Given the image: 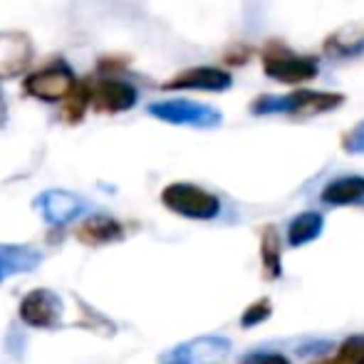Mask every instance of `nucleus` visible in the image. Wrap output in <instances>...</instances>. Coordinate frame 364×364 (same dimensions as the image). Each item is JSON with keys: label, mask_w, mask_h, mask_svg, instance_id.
<instances>
[{"label": "nucleus", "mask_w": 364, "mask_h": 364, "mask_svg": "<svg viewBox=\"0 0 364 364\" xmlns=\"http://www.w3.org/2000/svg\"><path fill=\"white\" fill-rule=\"evenodd\" d=\"M230 82V77L220 70L213 68H193L186 70V73L176 75L173 80H168L166 90H223Z\"/></svg>", "instance_id": "11"}, {"label": "nucleus", "mask_w": 364, "mask_h": 364, "mask_svg": "<svg viewBox=\"0 0 364 364\" xmlns=\"http://www.w3.org/2000/svg\"><path fill=\"white\" fill-rule=\"evenodd\" d=\"M40 263H43V253L33 245H0V283L13 275L33 273Z\"/></svg>", "instance_id": "9"}, {"label": "nucleus", "mask_w": 364, "mask_h": 364, "mask_svg": "<svg viewBox=\"0 0 364 364\" xmlns=\"http://www.w3.org/2000/svg\"><path fill=\"white\" fill-rule=\"evenodd\" d=\"M270 315H273V302H270L268 297H260V300H255L253 305H248L243 310V315H240V327H243V330L255 327L268 320Z\"/></svg>", "instance_id": "19"}, {"label": "nucleus", "mask_w": 364, "mask_h": 364, "mask_svg": "<svg viewBox=\"0 0 364 364\" xmlns=\"http://www.w3.org/2000/svg\"><path fill=\"white\" fill-rule=\"evenodd\" d=\"M295 107L292 109L297 114H315V112H325L330 107H337L342 102V95H325V92H300L295 95Z\"/></svg>", "instance_id": "17"}, {"label": "nucleus", "mask_w": 364, "mask_h": 364, "mask_svg": "<svg viewBox=\"0 0 364 364\" xmlns=\"http://www.w3.org/2000/svg\"><path fill=\"white\" fill-rule=\"evenodd\" d=\"M87 107H90V85H80V82H77L75 90L63 100L65 119H68L70 124H77V122H82Z\"/></svg>", "instance_id": "18"}, {"label": "nucleus", "mask_w": 364, "mask_h": 364, "mask_svg": "<svg viewBox=\"0 0 364 364\" xmlns=\"http://www.w3.org/2000/svg\"><path fill=\"white\" fill-rule=\"evenodd\" d=\"M154 117L164 122H171V124H203L208 122V112L201 107L191 105V102H156V105L149 107Z\"/></svg>", "instance_id": "12"}, {"label": "nucleus", "mask_w": 364, "mask_h": 364, "mask_svg": "<svg viewBox=\"0 0 364 364\" xmlns=\"http://www.w3.org/2000/svg\"><path fill=\"white\" fill-rule=\"evenodd\" d=\"M263 70L283 85H300L317 75V63L312 58L290 53L280 43H268L263 50Z\"/></svg>", "instance_id": "2"}, {"label": "nucleus", "mask_w": 364, "mask_h": 364, "mask_svg": "<svg viewBox=\"0 0 364 364\" xmlns=\"http://www.w3.org/2000/svg\"><path fill=\"white\" fill-rule=\"evenodd\" d=\"M310 364H364V335H352L337 347L335 355L320 357Z\"/></svg>", "instance_id": "16"}, {"label": "nucleus", "mask_w": 364, "mask_h": 364, "mask_svg": "<svg viewBox=\"0 0 364 364\" xmlns=\"http://www.w3.org/2000/svg\"><path fill=\"white\" fill-rule=\"evenodd\" d=\"M240 364H290V357L280 352H253V355H245Z\"/></svg>", "instance_id": "20"}, {"label": "nucleus", "mask_w": 364, "mask_h": 364, "mask_svg": "<svg viewBox=\"0 0 364 364\" xmlns=\"http://www.w3.org/2000/svg\"><path fill=\"white\" fill-rule=\"evenodd\" d=\"M322 228H325V218H322L317 211L300 213V216L292 218L288 225V245L290 248H300V245L320 238Z\"/></svg>", "instance_id": "15"}, {"label": "nucleus", "mask_w": 364, "mask_h": 364, "mask_svg": "<svg viewBox=\"0 0 364 364\" xmlns=\"http://www.w3.org/2000/svg\"><path fill=\"white\" fill-rule=\"evenodd\" d=\"M35 208L50 225H68L87 211V201L73 191L50 188L35 198Z\"/></svg>", "instance_id": "6"}, {"label": "nucleus", "mask_w": 364, "mask_h": 364, "mask_svg": "<svg viewBox=\"0 0 364 364\" xmlns=\"http://www.w3.org/2000/svg\"><path fill=\"white\" fill-rule=\"evenodd\" d=\"M75 87H77V77L68 63L48 65V68L25 77V82H23L25 95L40 102H50V105L63 102Z\"/></svg>", "instance_id": "3"}, {"label": "nucleus", "mask_w": 364, "mask_h": 364, "mask_svg": "<svg viewBox=\"0 0 364 364\" xmlns=\"http://www.w3.org/2000/svg\"><path fill=\"white\" fill-rule=\"evenodd\" d=\"M230 347V342L225 337H198V340L183 342V345L168 350L161 357V364H198L208 357L223 355Z\"/></svg>", "instance_id": "8"}, {"label": "nucleus", "mask_w": 364, "mask_h": 364, "mask_svg": "<svg viewBox=\"0 0 364 364\" xmlns=\"http://www.w3.org/2000/svg\"><path fill=\"white\" fill-rule=\"evenodd\" d=\"M124 238V225L112 216H90L82 220V225L77 228V240H82L85 245H107L114 240Z\"/></svg>", "instance_id": "10"}, {"label": "nucleus", "mask_w": 364, "mask_h": 364, "mask_svg": "<svg viewBox=\"0 0 364 364\" xmlns=\"http://www.w3.org/2000/svg\"><path fill=\"white\" fill-rule=\"evenodd\" d=\"M161 203L171 213L191 220H211L220 213V201L216 193L186 181L168 183L161 191Z\"/></svg>", "instance_id": "1"}, {"label": "nucleus", "mask_w": 364, "mask_h": 364, "mask_svg": "<svg viewBox=\"0 0 364 364\" xmlns=\"http://www.w3.org/2000/svg\"><path fill=\"white\" fill-rule=\"evenodd\" d=\"M364 198V178L362 176H342L330 181L322 188V201L330 206H347Z\"/></svg>", "instance_id": "13"}, {"label": "nucleus", "mask_w": 364, "mask_h": 364, "mask_svg": "<svg viewBox=\"0 0 364 364\" xmlns=\"http://www.w3.org/2000/svg\"><path fill=\"white\" fill-rule=\"evenodd\" d=\"M63 297L55 290H30L20 302V320L35 330H55L63 322Z\"/></svg>", "instance_id": "4"}, {"label": "nucleus", "mask_w": 364, "mask_h": 364, "mask_svg": "<svg viewBox=\"0 0 364 364\" xmlns=\"http://www.w3.org/2000/svg\"><path fill=\"white\" fill-rule=\"evenodd\" d=\"M260 265H263L265 280L283 278V250H280V238L273 225L263 228L260 233Z\"/></svg>", "instance_id": "14"}, {"label": "nucleus", "mask_w": 364, "mask_h": 364, "mask_svg": "<svg viewBox=\"0 0 364 364\" xmlns=\"http://www.w3.org/2000/svg\"><path fill=\"white\" fill-rule=\"evenodd\" d=\"M33 60V43L28 35L15 33H0V80L18 77Z\"/></svg>", "instance_id": "7"}, {"label": "nucleus", "mask_w": 364, "mask_h": 364, "mask_svg": "<svg viewBox=\"0 0 364 364\" xmlns=\"http://www.w3.org/2000/svg\"><path fill=\"white\" fill-rule=\"evenodd\" d=\"M139 100V92L132 82L107 77L90 85V107L100 114H122L129 112Z\"/></svg>", "instance_id": "5"}]
</instances>
